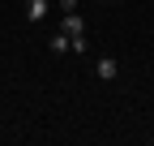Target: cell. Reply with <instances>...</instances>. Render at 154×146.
Here are the masks:
<instances>
[{
    "label": "cell",
    "instance_id": "4",
    "mask_svg": "<svg viewBox=\"0 0 154 146\" xmlns=\"http://www.w3.org/2000/svg\"><path fill=\"white\" fill-rule=\"evenodd\" d=\"M47 47L56 52V56H60V52H69V34H64V30H56L51 39H47Z\"/></svg>",
    "mask_w": 154,
    "mask_h": 146
},
{
    "label": "cell",
    "instance_id": "5",
    "mask_svg": "<svg viewBox=\"0 0 154 146\" xmlns=\"http://www.w3.org/2000/svg\"><path fill=\"white\" fill-rule=\"evenodd\" d=\"M60 13H77V0H60Z\"/></svg>",
    "mask_w": 154,
    "mask_h": 146
},
{
    "label": "cell",
    "instance_id": "2",
    "mask_svg": "<svg viewBox=\"0 0 154 146\" xmlns=\"http://www.w3.org/2000/svg\"><path fill=\"white\" fill-rule=\"evenodd\" d=\"M47 0H26V17H30V22H43V17H47Z\"/></svg>",
    "mask_w": 154,
    "mask_h": 146
},
{
    "label": "cell",
    "instance_id": "3",
    "mask_svg": "<svg viewBox=\"0 0 154 146\" xmlns=\"http://www.w3.org/2000/svg\"><path fill=\"white\" fill-rule=\"evenodd\" d=\"M94 73H99V78H103V82H111V78H116V73H120V65H116L111 56H103L99 65H94Z\"/></svg>",
    "mask_w": 154,
    "mask_h": 146
},
{
    "label": "cell",
    "instance_id": "1",
    "mask_svg": "<svg viewBox=\"0 0 154 146\" xmlns=\"http://www.w3.org/2000/svg\"><path fill=\"white\" fill-rule=\"evenodd\" d=\"M60 30L69 34V47L77 52V56H82V52L90 47V43H86V22H82V13H64V22H60Z\"/></svg>",
    "mask_w": 154,
    "mask_h": 146
}]
</instances>
